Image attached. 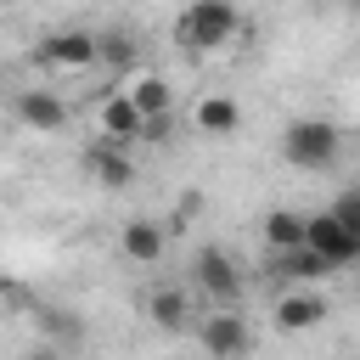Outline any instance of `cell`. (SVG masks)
Wrapping results in <instances>:
<instances>
[{
    "instance_id": "6da1fadb",
    "label": "cell",
    "mask_w": 360,
    "mask_h": 360,
    "mask_svg": "<svg viewBox=\"0 0 360 360\" xmlns=\"http://www.w3.org/2000/svg\"><path fill=\"white\" fill-rule=\"evenodd\" d=\"M281 158H287L292 169L321 174V169H332V163L343 158V129H338L332 118H292V124L281 129Z\"/></svg>"
},
{
    "instance_id": "7a4b0ae2",
    "label": "cell",
    "mask_w": 360,
    "mask_h": 360,
    "mask_svg": "<svg viewBox=\"0 0 360 360\" xmlns=\"http://www.w3.org/2000/svg\"><path fill=\"white\" fill-rule=\"evenodd\" d=\"M236 34H242V11L231 0H197V6H186L174 17V39L191 45V51H219Z\"/></svg>"
},
{
    "instance_id": "3957f363",
    "label": "cell",
    "mask_w": 360,
    "mask_h": 360,
    "mask_svg": "<svg viewBox=\"0 0 360 360\" xmlns=\"http://www.w3.org/2000/svg\"><path fill=\"white\" fill-rule=\"evenodd\" d=\"M34 62L39 68H56V73H84V68L101 62V34H90V28H56V34L39 39Z\"/></svg>"
},
{
    "instance_id": "277c9868",
    "label": "cell",
    "mask_w": 360,
    "mask_h": 360,
    "mask_svg": "<svg viewBox=\"0 0 360 360\" xmlns=\"http://www.w3.org/2000/svg\"><path fill=\"white\" fill-rule=\"evenodd\" d=\"M197 343H202L208 360H248L253 354V326L236 309H208L197 321Z\"/></svg>"
},
{
    "instance_id": "5b68a950",
    "label": "cell",
    "mask_w": 360,
    "mask_h": 360,
    "mask_svg": "<svg viewBox=\"0 0 360 360\" xmlns=\"http://www.w3.org/2000/svg\"><path fill=\"white\" fill-rule=\"evenodd\" d=\"M191 287H197L214 309H236V292H242L236 259H231L225 248H197V259H191Z\"/></svg>"
},
{
    "instance_id": "8992f818",
    "label": "cell",
    "mask_w": 360,
    "mask_h": 360,
    "mask_svg": "<svg viewBox=\"0 0 360 360\" xmlns=\"http://www.w3.org/2000/svg\"><path fill=\"white\" fill-rule=\"evenodd\" d=\"M141 135H146V118H141V107H135L124 90H107V96L96 101V141L135 146Z\"/></svg>"
},
{
    "instance_id": "52a82bcc",
    "label": "cell",
    "mask_w": 360,
    "mask_h": 360,
    "mask_svg": "<svg viewBox=\"0 0 360 360\" xmlns=\"http://www.w3.org/2000/svg\"><path fill=\"white\" fill-rule=\"evenodd\" d=\"M326 315H332V304H326L321 287H287L276 298V309H270V326L276 332H315Z\"/></svg>"
},
{
    "instance_id": "ba28073f",
    "label": "cell",
    "mask_w": 360,
    "mask_h": 360,
    "mask_svg": "<svg viewBox=\"0 0 360 360\" xmlns=\"http://www.w3.org/2000/svg\"><path fill=\"white\" fill-rule=\"evenodd\" d=\"M191 129H197L202 141H231V135L242 129V101H236L231 90L197 96V101H191Z\"/></svg>"
},
{
    "instance_id": "9c48e42d",
    "label": "cell",
    "mask_w": 360,
    "mask_h": 360,
    "mask_svg": "<svg viewBox=\"0 0 360 360\" xmlns=\"http://www.w3.org/2000/svg\"><path fill=\"white\" fill-rule=\"evenodd\" d=\"M11 112H17V124L34 129V135H56V129L68 124V101H62L56 90H17V96H11Z\"/></svg>"
},
{
    "instance_id": "30bf717a",
    "label": "cell",
    "mask_w": 360,
    "mask_h": 360,
    "mask_svg": "<svg viewBox=\"0 0 360 360\" xmlns=\"http://www.w3.org/2000/svg\"><path fill=\"white\" fill-rule=\"evenodd\" d=\"M304 248H309V253H321V259H326L332 270H338V264H354V259H360V236H349V231H343V225H338L332 214H309Z\"/></svg>"
},
{
    "instance_id": "8fae6325",
    "label": "cell",
    "mask_w": 360,
    "mask_h": 360,
    "mask_svg": "<svg viewBox=\"0 0 360 360\" xmlns=\"http://www.w3.org/2000/svg\"><path fill=\"white\" fill-rule=\"evenodd\" d=\"M84 169H90V180L107 186V191H124V186L135 180L129 146H112V141H90V146H84Z\"/></svg>"
},
{
    "instance_id": "7c38bea8",
    "label": "cell",
    "mask_w": 360,
    "mask_h": 360,
    "mask_svg": "<svg viewBox=\"0 0 360 360\" xmlns=\"http://www.w3.org/2000/svg\"><path fill=\"white\" fill-rule=\"evenodd\" d=\"M118 248H124V259H135V264H158V259L169 253V225L135 214V219L118 231Z\"/></svg>"
},
{
    "instance_id": "4fadbf2b",
    "label": "cell",
    "mask_w": 360,
    "mask_h": 360,
    "mask_svg": "<svg viewBox=\"0 0 360 360\" xmlns=\"http://www.w3.org/2000/svg\"><path fill=\"white\" fill-rule=\"evenodd\" d=\"M124 96L141 107V118L152 124V118H174V90H169V79L163 73H135L129 84H124Z\"/></svg>"
},
{
    "instance_id": "5bb4252c",
    "label": "cell",
    "mask_w": 360,
    "mask_h": 360,
    "mask_svg": "<svg viewBox=\"0 0 360 360\" xmlns=\"http://www.w3.org/2000/svg\"><path fill=\"white\" fill-rule=\"evenodd\" d=\"M259 231H264V248L281 259V253H298V248H304L309 214H292V208H270V214L259 219Z\"/></svg>"
},
{
    "instance_id": "9a60e30c",
    "label": "cell",
    "mask_w": 360,
    "mask_h": 360,
    "mask_svg": "<svg viewBox=\"0 0 360 360\" xmlns=\"http://www.w3.org/2000/svg\"><path fill=\"white\" fill-rule=\"evenodd\" d=\"M146 315H152L158 332H191V326H197V321H191V298H186L180 287H158V292L146 298Z\"/></svg>"
},
{
    "instance_id": "2e32d148",
    "label": "cell",
    "mask_w": 360,
    "mask_h": 360,
    "mask_svg": "<svg viewBox=\"0 0 360 360\" xmlns=\"http://www.w3.org/2000/svg\"><path fill=\"white\" fill-rule=\"evenodd\" d=\"M270 276H281L287 287H321V281L332 276V264H326L321 253H309V248H298V253H281Z\"/></svg>"
},
{
    "instance_id": "e0dca14e",
    "label": "cell",
    "mask_w": 360,
    "mask_h": 360,
    "mask_svg": "<svg viewBox=\"0 0 360 360\" xmlns=\"http://www.w3.org/2000/svg\"><path fill=\"white\" fill-rule=\"evenodd\" d=\"M326 214H332V219H338L349 236H360V186H354V191H343V197H338Z\"/></svg>"
},
{
    "instance_id": "ac0fdd59",
    "label": "cell",
    "mask_w": 360,
    "mask_h": 360,
    "mask_svg": "<svg viewBox=\"0 0 360 360\" xmlns=\"http://www.w3.org/2000/svg\"><path fill=\"white\" fill-rule=\"evenodd\" d=\"M22 360H62V354H56V349H51V343H45V349H28V354H22Z\"/></svg>"
}]
</instances>
